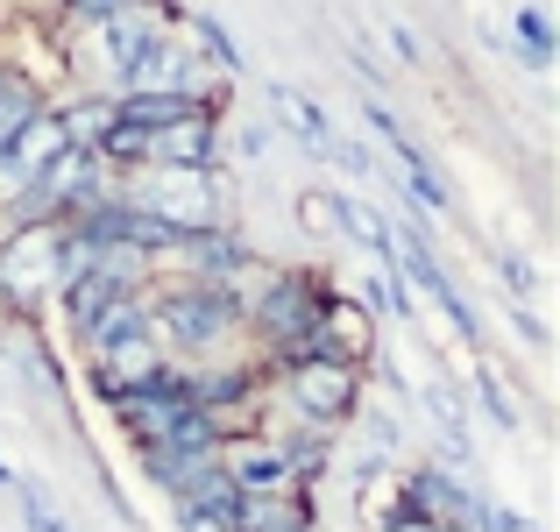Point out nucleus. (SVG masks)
<instances>
[{
	"label": "nucleus",
	"mask_w": 560,
	"mask_h": 532,
	"mask_svg": "<svg viewBox=\"0 0 560 532\" xmlns=\"http://www.w3.org/2000/svg\"><path fill=\"white\" fill-rule=\"evenodd\" d=\"M150 334H156V348L185 355V362H206L220 342H234L248 327L220 285H150Z\"/></svg>",
	"instance_id": "nucleus-1"
},
{
	"label": "nucleus",
	"mask_w": 560,
	"mask_h": 532,
	"mask_svg": "<svg viewBox=\"0 0 560 532\" xmlns=\"http://www.w3.org/2000/svg\"><path fill=\"white\" fill-rule=\"evenodd\" d=\"M362 397V369L355 362H327V355H313V362H284V412L299 426H341L348 412H355Z\"/></svg>",
	"instance_id": "nucleus-2"
},
{
	"label": "nucleus",
	"mask_w": 560,
	"mask_h": 532,
	"mask_svg": "<svg viewBox=\"0 0 560 532\" xmlns=\"http://www.w3.org/2000/svg\"><path fill=\"white\" fill-rule=\"evenodd\" d=\"M57 285H65V242H57L50 220H36V228H22L0 248V291H8L14 305H36V299H50Z\"/></svg>",
	"instance_id": "nucleus-3"
},
{
	"label": "nucleus",
	"mask_w": 560,
	"mask_h": 532,
	"mask_svg": "<svg viewBox=\"0 0 560 532\" xmlns=\"http://www.w3.org/2000/svg\"><path fill=\"white\" fill-rule=\"evenodd\" d=\"M150 164H164V171H213L220 164V114L191 107L171 128H156L150 136Z\"/></svg>",
	"instance_id": "nucleus-4"
},
{
	"label": "nucleus",
	"mask_w": 560,
	"mask_h": 532,
	"mask_svg": "<svg viewBox=\"0 0 560 532\" xmlns=\"http://www.w3.org/2000/svg\"><path fill=\"white\" fill-rule=\"evenodd\" d=\"M156 36H164V14H156V0H142V8L114 14V22H93V43H100V57H107L114 85H128V71L142 65V50H150Z\"/></svg>",
	"instance_id": "nucleus-5"
},
{
	"label": "nucleus",
	"mask_w": 560,
	"mask_h": 532,
	"mask_svg": "<svg viewBox=\"0 0 560 532\" xmlns=\"http://www.w3.org/2000/svg\"><path fill=\"white\" fill-rule=\"evenodd\" d=\"M65 150H71V136H65V114H57V107H36V114H28V128H22V136L8 142V157H0V171H8L14 185H36V177L50 171V164H57Z\"/></svg>",
	"instance_id": "nucleus-6"
},
{
	"label": "nucleus",
	"mask_w": 560,
	"mask_h": 532,
	"mask_svg": "<svg viewBox=\"0 0 560 532\" xmlns=\"http://www.w3.org/2000/svg\"><path fill=\"white\" fill-rule=\"evenodd\" d=\"M156 369H171L164 348H156V334H150V327H142V334H121V342L93 348V391H100V397H107V391H128V383L156 377Z\"/></svg>",
	"instance_id": "nucleus-7"
},
{
	"label": "nucleus",
	"mask_w": 560,
	"mask_h": 532,
	"mask_svg": "<svg viewBox=\"0 0 560 532\" xmlns=\"http://www.w3.org/2000/svg\"><path fill=\"white\" fill-rule=\"evenodd\" d=\"M370 348H376V327H370V313H362L355 299H327V313H319V355L327 362H370Z\"/></svg>",
	"instance_id": "nucleus-8"
},
{
	"label": "nucleus",
	"mask_w": 560,
	"mask_h": 532,
	"mask_svg": "<svg viewBox=\"0 0 560 532\" xmlns=\"http://www.w3.org/2000/svg\"><path fill=\"white\" fill-rule=\"evenodd\" d=\"M270 114H277V122H291V136L305 142V157H334V142H341V136H334V122L299 93V85H270Z\"/></svg>",
	"instance_id": "nucleus-9"
},
{
	"label": "nucleus",
	"mask_w": 560,
	"mask_h": 532,
	"mask_svg": "<svg viewBox=\"0 0 560 532\" xmlns=\"http://www.w3.org/2000/svg\"><path fill=\"white\" fill-rule=\"evenodd\" d=\"M185 28H191V43H199V57H206V65H220V71H242V50H234V36L213 22V14H191Z\"/></svg>",
	"instance_id": "nucleus-10"
},
{
	"label": "nucleus",
	"mask_w": 560,
	"mask_h": 532,
	"mask_svg": "<svg viewBox=\"0 0 560 532\" xmlns=\"http://www.w3.org/2000/svg\"><path fill=\"white\" fill-rule=\"evenodd\" d=\"M511 28H518V50L547 71L553 65V28H547V14H539V8H518V14H511Z\"/></svg>",
	"instance_id": "nucleus-11"
},
{
	"label": "nucleus",
	"mask_w": 560,
	"mask_h": 532,
	"mask_svg": "<svg viewBox=\"0 0 560 532\" xmlns=\"http://www.w3.org/2000/svg\"><path fill=\"white\" fill-rule=\"evenodd\" d=\"M370 305H376V313H390V320H405V313H411L405 277H397V270H376V277H370Z\"/></svg>",
	"instance_id": "nucleus-12"
},
{
	"label": "nucleus",
	"mask_w": 560,
	"mask_h": 532,
	"mask_svg": "<svg viewBox=\"0 0 560 532\" xmlns=\"http://www.w3.org/2000/svg\"><path fill=\"white\" fill-rule=\"evenodd\" d=\"M14 497H22V519H28V532H71L65 519H57V511L50 505H43V497L36 490H28V483H14Z\"/></svg>",
	"instance_id": "nucleus-13"
},
{
	"label": "nucleus",
	"mask_w": 560,
	"mask_h": 532,
	"mask_svg": "<svg viewBox=\"0 0 560 532\" xmlns=\"http://www.w3.org/2000/svg\"><path fill=\"white\" fill-rule=\"evenodd\" d=\"M299 220H305L313 234H327V228H334V192H305V199H299Z\"/></svg>",
	"instance_id": "nucleus-14"
},
{
	"label": "nucleus",
	"mask_w": 560,
	"mask_h": 532,
	"mask_svg": "<svg viewBox=\"0 0 560 532\" xmlns=\"http://www.w3.org/2000/svg\"><path fill=\"white\" fill-rule=\"evenodd\" d=\"M79 22H114V14H128V8H142V0H65Z\"/></svg>",
	"instance_id": "nucleus-15"
},
{
	"label": "nucleus",
	"mask_w": 560,
	"mask_h": 532,
	"mask_svg": "<svg viewBox=\"0 0 560 532\" xmlns=\"http://www.w3.org/2000/svg\"><path fill=\"white\" fill-rule=\"evenodd\" d=\"M482 405H490V412H497V419H504V426L518 419V405H511V391H504V383H497V377H482Z\"/></svg>",
	"instance_id": "nucleus-16"
},
{
	"label": "nucleus",
	"mask_w": 560,
	"mask_h": 532,
	"mask_svg": "<svg viewBox=\"0 0 560 532\" xmlns=\"http://www.w3.org/2000/svg\"><path fill=\"white\" fill-rule=\"evenodd\" d=\"M383 532H440V525H433V519H419L411 505H390V525H383Z\"/></svg>",
	"instance_id": "nucleus-17"
},
{
	"label": "nucleus",
	"mask_w": 560,
	"mask_h": 532,
	"mask_svg": "<svg viewBox=\"0 0 560 532\" xmlns=\"http://www.w3.org/2000/svg\"><path fill=\"white\" fill-rule=\"evenodd\" d=\"M185 532H234V519H213V511H178Z\"/></svg>",
	"instance_id": "nucleus-18"
},
{
	"label": "nucleus",
	"mask_w": 560,
	"mask_h": 532,
	"mask_svg": "<svg viewBox=\"0 0 560 532\" xmlns=\"http://www.w3.org/2000/svg\"><path fill=\"white\" fill-rule=\"evenodd\" d=\"M497 270H504V277H511V291H533V270H525V263H518V256H504V263H497Z\"/></svg>",
	"instance_id": "nucleus-19"
},
{
	"label": "nucleus",
	"mask_w": 560,
	"mask_h": 532,
	"mask_svg": "<svg viewBox=\"0 0 560 532\" xmlns=\"http://www.w3.org/2000/svg\"><path fill=\"white\" fill-rule=\"evenodd\" d=\"M511 320H518V334H525V342H547V327H539V313H525V305H518Z\"/></svg>",
	"instance_id": "nucleus-20"
},
{
	"label": "nucleus",
	"mask_w": 560,
	"mask_h": 532,
	"mask_svg": "<svg viewBox=\"0 0 560 532\" xmlns=\"http://www.w3.org/2000/svg\"><path fill=\"white\" fill-rule=\"evenodd\" d=\"M0 490H14V469L8 462H0Z\"/></svg>",
	"instance_id": "nucleus-21"
}]
</instances>
